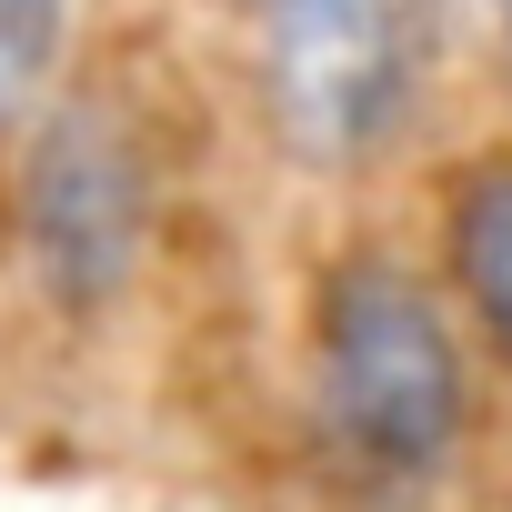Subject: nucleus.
Wrapping results in <instances>:
<instances>
[{
    "label": "nucleus",
    "instance_id": "nucleus-5",
    "mask_svg": "<svg viewBox=\"0 0 512 512\" xmlns=\"http://www.w3.org/2000/svg\"><path fill=\"white\" fill-rule=\"evenodd\" d=\"M81 71V0H0V141Z\"/></svg>",
    "mask_w": 512,
    "mask_h": 512
},
{
    "label": "nucleus",
    "instance_id": "nucleus-6",
    "mask_svg": "<svg viewBox=\"0 0 512 512\" xmlns=\"http://www.w3.org/2000/svg\"><path fill=\"white\" fill-rule=\"evenodd\" d=\"M482 31H492V61L512 71V0H482Z\"/></svg>",
    "mask_w": 512,
    "mask_h": 512
},
{
    "label": "nucleus",
    "instance_id": "nucleus-3",
    "mask_svg": "<svg viewBox=\"0 0 512 512\" xmlns=\"http://www.w3.org/2000/svg\"><path fill=\"white\" fill-rule=\"evenodd\" d=\"M432 11L442 0H251V101L282 171L362 181L412 141Z\"/></svg>",
    "mask_w": 512,
    "mask_h": 512
},
{
    "label": "nucleus",
    "instance_id": "nucleus-2",
    "mask_svg": "<svg viewBox=\"0 0 512 512\" xmlns=\"http://www.w3.org/2000/svg\"><path fill=\"white\" fill-rule=\"evenodd\" d=\"M11 181H0V241L11 272L31 292V312L91 332L111 322L151 251H161V211H171V151L151 131V111L121 81H61L11 141H0Z\"/></svg>",
    "mask_w": 512,
    "mask_h": 512
},
{
    "label": "nucleus",
    "instance_id": "nucleus-7",
    "mask_svg": "<svg viewBox=\"0 0 512 512\" xmlns=\"http://www.w3.org/2000/svg\"><path fill=\"white\" fill-rule=\"evenodd\" d=\"M241 11H251V0H241Z\"/></svg>",
    "mask_w": 512,
    "mask_h": 512
},
{
    "label": "nucleus",
    "instance_id": "nucleus-4",
    "mask_svg": "<svg viewBox=\"0 0 512 512\" xmlns=\"http://www.w3.org/2000/svg\"><path fill=\"white\" fill-rule=\"evenodd\" d=\"M442 292H452L472 352H492L512 372V131L482 141L472 161H452V181H442Z\"/></svg>",
    "mask_w": 512,
    "mask_h": 512
},
{
    "label": "nucleus",
    "instance_id": "nucleus-1",
    "mask_svg": "<svg viewBox=\"0 0 512 512\" xmlns=\"http://www.w3.org/2000/svg\"><path fill=\"white\" fill-rule=\"evenodd\" d=\"M302 422L322 482L362 512H422L452 492L482 432V372L442 272L382 241L322 251L302 282Z\"/></svg>",
    "mask_w": 512,
    "mask_h": 512
}]
</instances>
